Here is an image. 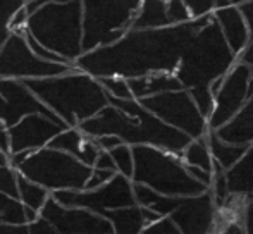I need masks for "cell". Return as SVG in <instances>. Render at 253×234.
Here are the masks:
<instances>
[{
	"mask_svg": "<svg viewBox=\"0 0 253 234\" xmlns=\"http://www.w3.org/2000/svg\"><path fill=\"white\" fill-rule=\"evenodd\" d=\"M186 169H188V172H190V176L193 177V179L200 181V183L205 184L207 188L212 184V174H210V172H205V171H202V169H198V167H190V165H186Z\"/></svg>",
	"mask_w": 253,
	"mask_h": 234,
	"instance_id": "obj_40",
	"label": "cell"
},
{
	"mask_svg": "<svg viewBox=\"0 0 253 234\" xmlns=\"http://www.w3.org/2000/svg\"><path fill=\"white\" fill-rule=\"evenodd\" d=\"M117 172L112 171H103V169H91V174L88 177V183L84 186V190H95V188H100L107 181H110Z\"/></svg>",
	"mask_w": 253,
	"mask_h": 234,
	"instance_id": "obj_34",
	"label": "cell"
},
{
	"mask_svg": "<svg viewBox=\"0 0 253 234\" xmlns=\"http://www.w3.org/2000/svg\"><path fill=\"white\" fill-rule=\"evenodd\" d=\"M213 19L217 21L220 28L226 43L233 50V54L240 55L245 50V47L250 41V35H248V28L245 23L243 16H241L238 7H224V9H217L213 12Z\"/></svg>",
	"mask_w": 253,
	"mask_h": 234,
	"instance_id": "obj_17",
	"label": "cell"
},
{
	"mask_svg": "<svg viewBox=\"0 0 253 234\" xmlns=\"http://www.w3.org/2000/svg\"><path fill=\"white\" fill-rule=\"evenodd\" d=\"M93 169H103V171L117 172L112 157H110V154H109V152H105V150H100V154H98L97 160H95V164H93Z\"/></svg>",
	"mask_w": 253,
	"mask_h": 234,
	"instance_id": "obj_39",
	"label": "cell"
},
{
	"mask_svg": "<svg viewBox=\"0 0 253 234\" xmlns=\"http://www.w3.org/2000/svg\"><path fill=\"white\" fill-rule=\"evenodd\" d=\"M234 64L236 55L226 43L212 14V17L190 38L174 73L205 119H209L213 109L210 84L226 76Z\"/></svg>",
	"mask_w": 253,
	"mask_h": 234,
	"instance_id": "obj_3",
	"label": "cell"
},
{
	"mask_svg": "<svg viewBox=\"0 0 253 234\" xmlns=\"http://www.w3.org/2000/svg\"><path fill=\"white\" fill-rule=\"evenodd\" d=\"M9 164L19 176L40 184L50 195L55 191L84 190L93 169L78 160L74 155L50 147L12 155L9 157Z\"/></svg>",
	"mask_w": 253,
	"mask_h": 234,
	"instance_id": "obj_6",
	"label": "cell"
},
{
	"mask_svg": "<svg viewBox=\"0 0 253 234\" xmlns=\"http://www.w3.org/2000/svg\"><path fill=\"white\" fill-rule=\"evenodd\" d=\"M241 228H243L245 234H253V196L248 198L245 203L243 212H241Z\"/></svg>",
	"mask_w": 253,
	"mask_h": 234,
	"instance_id": "obj_36",
	"label": "cell"
},
{
	"mask_svg": "<svg viewBox=\"0 0 253 234\" xmlns=\"http://www.w3.org/2000/svg\"><path fill=\"white\" fill-rule=\"evenodd\" d=\"M170 26L167 19V0H141L140 10L134 17L131 28L148 30V28Z\"/></svg>",
	"mask_w": 253,
	"mask_h": 234,
	"instance_id": "obj_22",
	"label": "cell"
},
{
	"mask_svg": "<svg viewBox=\"0 0 253 234\" xmlns=\"http://www.w3.org/2000/svg\"><path fill=\"white\" fill-rule=\"evenodd\" d=\"M210 17L212 14L166 28H129L114 43L84 52L73 67L97 79H134L157 73L174 74L186 43Z\"/></svg>",
	"mask_w": 253,
	"mask_h": 234,
	"instance_id": "obj_1",
	"label": "cell"
},
{
	"mask_svg": "<svg viewBox=\"0 0 253 234\" xmlns=\"http://www.w3.org/2000/svg\"><path fill=\"white\" fill-rule=\"evenodd\" d=\"M38 215L47 219L59 234H114L112 224L103 215L80 207H64L52 196Z\"/></svg>",
	"mask_w": 253,
	"mask_h": 234,
	"instance_id": "obj_14",
	"label": "cell"
},
{
	"mask_svg": "<svg viewBox=\"0 0 253 234\" xmlns=\"http://www.w3.org/2000/svg\"><path fill=\"white\" fill-rule=\"evenodd\" d=\"M109 154L112 157L114 164H116V171L119 174L126 176L127 179H131V176H133V152H131V147L123 143L109 150Z\"/></svg>",
	"mask_w": 253,
	"mask_h": 234,
	"instance_id": "obj_28",
	"label": "cell"
},
{
	"mask_svg": "<svg viewBox=\"0 0 253 234\" xmlns=\"http://www.w3.org/2000/svg\"><path fill=\"white\" fill-rule=\"evenodd\" d=\"M147 208L160 217H169L183 234L215 233L217 207L210 190L197 196H162L155 193Z\"/></svg>",
	"mask_w": 253,
	"mask_h": 234,
	"instance_id": "obj_9",
	"label": "cell"
},
{
	"mask_svg": "<svg viewBox=\"0 0 253 234\" xmlns=\"http://www.w3.org/2000/svg\"><path fill=\"white\" fill-rule=\"evenodd\" d=\"M91 140L95 141V145H97L100 150H105V152H109V150H112V148L123 145V141H121L117 136H114V134H103V136L91 138Z\"/></svg>",
	"mask_w": 253,
	"mask_h": 234,
	"instance_id": "obj_37",
	"label": "cell"
},
{
	"mask_svg": "<svg viewBox=\"0 0 253 234\" xmlns=\"http://www.w3.org/2000/svg\"><path fill=\"white\" fill-rule=\"evenodd\" d=\"M238 9H240L241 16H243L245 23H247L248 35H250V40H252L253 38V0H248V2L241 3Z\"/></svg>",
	"mask_w": 253,
	"mask_h": 234,
	"instance_id": "obj_38",
	"label": "cell"
},
{
	"mask_svg": "<svg viewBox=\"0 0 253 234\" xmlns=\"http://www.w3.org/2000/svg\"><path fill=\"white\" fill-rule=\"evenodd\" d=\"M248 2V0H215V7L217 9H224V7H236L241 3Z\"/></svg>",
	"mask_w": 253,
	"mask_h": 234,
	"instance_id": "obj_44",
	"label": "cell"
},
{
	"mask_svg": "<svg viewBox=\"0 0 253 234\" xmlns=\"http://www.w3.org/2000/svg\"><path fill=\"white\" fill-rule=\"evenodd\" d=\"M73 69L71 64L48 62L30 48L23 31H12L0 48V78L2 79H40L53 78Z\"/></svg>",
	"mask_w": 253,
	"mask_h": 234,
	"instance_id": "obj_10",
	"label": "cell"
},
{
	"mask_svg": "<svg viewBox=\"0 0 253 234\" xmlns=\"http://www.w3.org/2000/svg\"><path fill=\"white\" fill-rule=\"evenodd\" d=\"M5 164H9V155L0 150V165H5Z\"/></svg>",
	"mask_w": 253,
	"mask_h": 234,
	"instance_id": "obj_45",
	"label": "cell"
},
{
	"mask_svg": "<svg viewBox=\"0 0 253 234\" xmlns=\"http://www.w3.org/2000/svg\"><path fill=\"white\" fill-rule=\"evenodd\" d=\"M98 81H100V84L109 97L119 98V100H131L133 98L129 86H127V79H123V78H100Z\"/></svg>",
	"mask_w": 253,
	"mask_h": 234,
	"instance_id": "obj_29",
	"label": "cell"
},
{
	"mask_svg": "<svg viewBox=\"0 0 253 234\" xmlns=\"http://www.w3.org/2000/svg\"><path fill=\"white\" fill-rule=\"evenodd\" d=\"M84 141H86V136L81 133L80 127H64L47 147L55 148V150H60V152H66V154H71L80 160Z\"/></svg>",
	"mask_w": 253,
	"mask_h": 234,
	"instance_id": "obj_25",
	"label": "cell"
},
{
	"mask_svg": "<svg viewBox=\"0 0 253 234\" xmlns=\"http://www.w3.org/2000/svg\"><path fill=\"white\" fill-rule=\"evenodd\" d=\"M48 198H50V193L45 188L17 174V200L24 207L31 208V210L38 214L43 208V205L47 203Z\"/></svg>",
	"mask_w": 253,
	"mask_h": 234,
	"instance_id": "obj_24",
	"label": "cell"
},
{
	"mask_svg": "<svg viewBox=\"0 0 253 234\" xmlns=\"http://www.w3.org/2000/svg\"><path fill=\"white\" fill-rule=\"evenodd\" d=\"M23 5L24 0H0V48L5 43L7 37L12 33L9 28L10 19Z\"/></svg>",
	"mask_w": 253,
	"mask_h": 234,
	"instance_id": "obj_27",
	"label": "cell"
},
{
	"mask_svg": "<svg viewBox=\"0 0 253 234\" xmlns=\"http://www.w3.org/2000/svg\"><path fill=\"white\" fill-rule=\"evenodd\" d=\"M127 86L131 90L134 100H141V98L153 97V95L166 93V91H177L184 90L181 86L179 79L174 74L167 73H157L148 74L143 78H134V79H127Z\"/></svg>",
	"mask_w": 253,
	"mask_h": 234,
	"instance_id": "obj_20",
	"label": "cell"
},
{
	"mask_svg": "<svg viewBox=\"0 0 253 234\" xmlns=\"http://www.w3.org/2000/svg\"><path fill=\"white\" fill-rule=\"evenodd\" d=\"M183 152H184V160H186V164L190 167H198L202 171L212 174L213 160H212V155H210L205 136L198 138V140H191Z\"/></svg>",
	"mask_w": 253,
	"mask_h": 234,
	"instance_id": "obj_26",
	"label": "cell"
},
{
	"mask_svg": "<svg viewBox=\"0 0 253 234\" xmlns=\"http://www.w3.org/2000/svg\"><path fill=\"white\" fill-rule=\"evenodd\" d=\"M227 191L233 196H253V143L231 169L224 171Z\"/></svg>",
	"mask_w": 253,
	"mask_h": 234,
	"instance_id": "obj_19",
	"label": "cell"
},
{
	"mask_svg": "<svg viewBox=\"0 0 253 234\" xmlns=\"http://www.w3.org/2000/svg\"><path fill=\"white\" fill-rule=\"evenodd\" d=\"M50 196L57 203L64 207H80L91 210L95 214L103 215L105 212L126 208L136 205L133 195V183L126 176L119 174L110 181H107L103 186L95 190H81V191H55Z\"/></svg>",
	"mask_w": 253,
	"mask_h": 234,
	"instance_id": "obj_12",
	"label": "cell"
},
{
	"mask_svg": "<svg viewBox=\"0 0 253 234\" xmlns=\"http://www.w3.org/2000/svg\"><path fill=\"white\" fill-rule=\"evenodd\" d=\"M60 120H53L42 114H30L7 127L9 133V157L40 150L64 129Z\"/></svg>",
	"mask_w": 253,
	"mask_h": 234,
	"instance_id": "obj_16",
	"label": "cell"
},
{
	"mask_svg": "<svg viewBox=\"0 0 253 234\" xmlns=\"http://www.w3.org/2000/svg\"><path fill=\"white\" fill-rule=\"evenodd\" d=\"M133 152V176L131 183L143 184L162 196H197L209 188L193 179L186 165L169 152L155 147L136 145Z\"/></svg>",
	"mask_w": 253,
	"mask_h": 234,
	"instance_id": "obj_7",
	"label": "cell"
},
{
	"mask_svg": "<svg viewBox=\"0 0 253 234\" xmlns=\"http://www.w3.org/2000/svg\"><path fill=\"white\" fill-rule=\"evenodd\" d=\"M252 73L253 71L250 67L238 62L224 76L220 90L213 97L212 114L207 119L209 129L217 131L240 112V109L243 107L248 98V79H250Z\"/></svg>",
	"mask_w": 253,
	"mask_h": 234,
	"instance_id": "obj_13",
	"label": "cell"
},
{
	"mask_svg": "<svg viewBox=\"0 0 253 234\" xmlns=\"http://www.w3.org/2000/svg\"><path fill=\"white\" fill-rule=\"evenodd\" d=\"M37 217V212L26 208L17 198L0 193V222H5V224H30Z\"/></svg>",
	"mask_w": 253,
	"mask_h": 234,
	"instance_id": "obj_23",
	"label": "cell"
},
{
	"mask_svg": "<svg viewBox=\"0 0 253 234\" xmlns=\"http://www.w3.org/2000/svg\"><path fill=\"white\" fill-rule=\"evenodd\" d=\"M141 234H183V233L176 228V224L169 217H160L159 221L145 226Z\"/></svg>",
	"mask_w": 253,
	"mask_h": 234,
	"instance_id": "obj_33",
	"label": "cell"
},
{
	"mask_svg": "<svg viewBox=\"0 0 253 234\" xmlns=\"http://www.w3.org/2000/svg\"><path fill=\"white\" fill-rule=\"evenodd\" d=\"M141 0H81L83 54L117 41L133 24Z\"/></svg>",
	"mask_w": 253,
	"mask_h": 234,
	"instance_id": "obj_8",
	"label": "cell"
},
{
	"mask_svg": "<svg viewBox=\"0 0 253 234\" xmlns=\"http://www.w3.org/2000/svg\"><path fill=\"white\" fill-rule=\"evenodd\" d=\"M23 31L48 52L74 64L83 55L81 0H43L28 14Z\"/></svg>",
	"mask_w": 253,
	"mask_h": 234,
	"instance_id": "obj_5",
	"label": "cell"
},
{
	"mask_svg": "<svg viewBox=\"0 0 253 234\" xmlns=\"http://www.w3.org/2000/svg\"><path fill=\"white\" fill-rule=\"evenodd\" d=\"M238 57H240V62L241 64L248 66L253 71V38H252L250 41H248V45L245 47V50L241 52V54L238 55Z\"/></svg>",
	"mask_w": 253,
	"mask_h": 234,
	"instance_id": "obj_42",
	"label": "cell"
},
{
	"mask_svg": "<svg viewBox=\"0 0 253 234\" xmlns=\"http://www.w3.org/2000/svg\"><path fill=\"white\" fill-rule=\"evenodd\" d=\"M215 133L226 143L247 145V147L253 143V95L247 98L240 112Z\"/></svg>",
	"mask_w": 253,
	"mask_h": 234,
	"instance_id": "obj_18",
	"label": "cell"
},
{
	"mask_svg": "<svg viewBox=\"0 0 253 234\" xmlns=\"http://www.w3.org/2000/svg\"><path fill=\"white\" fill-rule=\"evenodd\" d=\"M28 231H30V234H59L50 222L47 219L40 217V215L33 222L28 224Z\"/></svg>",
	"mask_w": 253,
	"mask_h": 234,
	"instance_id": "obj_35",
	"label": "cell"
},
{
	"mask_svg": "<svg viewBox=\"0 0 253 234\" xmlns=\"http://www.w3.org/2000/svg\"><path fill=\"white\" fill-rule=\"evenodd\" d=\"M24 83L66 127L81 126L109 105V95L100 81L74 67L60 76L26 79Z\"/></svg>",
	"mask_w": 253,
	"mask_h": 234,
	"instance_id": "obj_4",
	"label": "cell"
},
{
	"mask_svg": "<svg viewBox=\"0 0 253 234\" xmlns=\"http://www.w3.org/2000/svg\"><path fill=\"white\" fill-rule=\"evenodd\" d=\"M207 145H209L210 155L213 157V162L219 165L222 171L231 169L247 152V145H233L222 141L213 129H209V133L205 134Z\"/></svg>",
	"mask_w": 253,
	"mask_h": 234,
	"instance_id": "obj_21",
	"label": "cell"
},
{
	"mask_svg": "<svg viewBox=\"0 0 253 234\" xmlns=\"http://www.w3.org/2000/svg\"><path fill=\"white\" fill-rule=\"evenodd\" d=\"M0 193L17 198V171L10 164L0 165Z\"/></svg>",
	"mask_w": 253,
	"mask_h": 234,
	"instance_id": "obj_30",
	"label": "cell"
},
{
	"mask_svg": "<svg viewBox=\"0 0 253 234\" xmlns=\"http://www.w3.org/2000/svg\"><path fill=\"white\" fill-rule=\"evenodd\" d=\"M86 138L114 134L127 147L147 145L172 155H181L191 141L181 131L167 126L136 100H119L109 97V105L95 117L78 126Z\"/></svg>",
	"mask_w": 253,
	"mask_h": 234,
	"instance_id": "obj_2",
	"label": "cell"
},
{
	"mask_svg": "<svg viewBox=\"0 0 253 234\" xmlns=\"http://www.w3.org/2000/svg\"><path fill=\"white\" fill-rule=\"evenodd\" d=\"M217 234H245V233L240 222H227L222 228V231H219Z\"/></svg>",
	"mask_w": 253,
	"mask_h": 234,
	"instance_id": "obj_43",
	"label": "cell"
},
{
	"mask_svg": "<svg viewBox=\"0 0 253 234\" xmlns=\"http://www.w3.org/2000/svg\"><path fill=\"white\" fill-rule=\"evenodd\" d=\"M138 102L141 107L159 117L162 122L184 133L191 140H198L209 133L207 119L198 111L188 90L166 91V93L141 98Z\"/></svg>",
	"mask_w": 253,
	"mask_h": 234,
	"instance_id": "obj_11",
	"label": "cell"
},
{
	"mask_svg": "<svg viewBox=\"0 0 253 234\" xmlns=\"http://www.w3.org/2000/svg\"><path fill=\"white\" fill-rule=\"evenodd\" d=\"M30 114H42L48 119L60 120L35 97L24 81L0 78V122L5 127H10Z\"/></svg>",
	"mask_w": 253,
	"mask_h": 234,
	"instance_id": "obj_15",
	"label": "cell"
},
{
	"mask_svg": "<svg viewBox=\"0 0 253 234\" xmlns=\"http://www.w3.org/2000/svg\"><path fill=\"white\" fill-rule=\"evenodd\" d=\"M0 234H30L28 224H5L0 222Z\"/></svg>",
	"mask_w": 253,
	"mask_h": 234,
	"instance_id": "obj_41",
	"label": "cell"
},
{
	"mask_svg": "<svg viewBox=\"0 0 253 234\" xmlns=\"http://www.w3.org/2000/svg\"><path fill=\"white\" fill-rule=\"evenodd\" d=\"M183 3L186 5L190 16L195 17V19L209 16L215 9V0H183Z\"/></svg>",
	"mask_w": 253,
	"mask_h": 234,
	"instance_id": "obj_32",
	"label": "cell"
},
{
	"mask_svg": "<svg viewBox=\"0 0 253 234\" xmlns=\"http://www.w3.org/2000/svg\"><path fill=\"white\" fill-rule=\"evenodd\" d=\"M253 95V74L250 76V79H248V97H252Z\"/></svg>",
	"mask_w": 253,
	"mask_h": 234,
	"instance_id": "obj_46",
	"label": "cell"
},
{
	"mask_svg": "<svg viewBox=\"0 0 253 234\" xmlns=\"http://www.w3.org/2000/svg\"><path fill=\"white\" fill-rule=\"evenodd\" d=\"M167 19H169L170 26L191 21V16L183 0H167Z\"/></svg>",
	"mask_w": 253,
	"mask_h": 234,
	"instance_id": "obj_31",
	"label": "cell"
}]
</instances>
